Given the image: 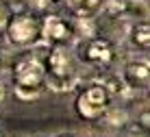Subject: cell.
<instances>
[{"label":"cell","mask_w":150,"mask_h":137,"mask_svg":"<svg viewBox=\"0 0 150 137\" xmlns=\"http://www.w3.org/2000/svg\"><path fill=\"white\" fill-rule=\"evenodd\" d=\"M79 63L70 46H50L44 61V87L57 94H68L79 83Z\"/></svg>","instance_id":"obj_1"},{"label":"cell","mask_w":150,"mask_h":137,"mask_svg":"<svg viewBox=\"0 0 150 137\" xmlns=\"http://www.w3.org/2000/svg\"><path fill=\"white\" fill-rule=\"evenodd\" d=\"M44 92V59L24 55L13 65V94L20 100H37Z\"/></svg>","instance_id":"obj_2"},{"label":"cell","mask_w":150,"mask_h":137,"mask_svg":"<svg viewBox=\"0 0 150 137\" xmlns=\"http://www.w3.org/2000/svg\"><path fill=\"white\" fill-rule=\"evenodd\" d=\"M4 35H7L9 44L18 46V48L35 46L41 39V24L30 15H15V18H9Z\"/></svg>","instance_id":"obj_3"},{"label":"cell","mask_w":150,"mask_h":137,"mask_svg":"<svg viewBox=\"0 0 150 137\" xmlns=\"http://www.w3.org/2000/svg\"><path fill=\"white\" fill-rule=\"evenodd\" d=\"M109 102H111L109 92L102 87V83H96V85H89L76 98V111H79V115L83 120L96 122L109 109Z\"/></svg>","instance_id":"obj_4"},{"label":"cell","mask_w":150,"mask_h":137,"mask_svg":"<svg viewBox=\"0 0 150 137\" xmlns=\"http://www.w3.org/2000/svg\"><path fill=\"white\" fill-rule=\"evenodd\" d=\"M113 57H115V50L109 39L96 37V35L89 39H79V59L87 65L102 70L113 63Z\"/></svg>","instance_id":"obj_5"},{"label":"cell","mask_w":150,"mask_h":137,"mask_svg":"<svg viewBox=\"0 0 150 137\" xmlns=\"http://www.w3.org/2000/svg\"><path fill=\"white\" fill-rule=\"evenodd\" d=\"M41 24V39L50 46H70L74 44V33H72V26L65 24L59 15L48 13L44 18Z\"/></svg>","instance_id":"obj_6"},{"label":"cell","mask_w":150,"mask_h":137,"mask_svg":"<svg viewBox=\"0 0 150 137\" xmlns=\"http://www.w3.org/2000/svg\"><path fill=\"white\" fill-rule=\"evenodd\" d=\"M122 81L126 89H148L150 85V61L131 59L122 70Z\"/></svg>","instance_id":"obj_7"},{"label":"cell","mask_w":150,"mask_h":137,"mask_svg":"<svg viewBox=\"0 0 150 137\" xmlns=\"http://www.w3.org/2000/svg\"><path fill=\"white\" fill-rule=\"evenodd\" d=\"M128 37H131V44L137 46V48H142V50L150 48V22H146V20L135 22L131 33H128Z\"/></svg>","instance_id":"obj_8"},{"label":"cell","mask_w":150,"mask_h":137,"mask_svg":"<svg viewBox=\"0 0 150 137\" xmlns=\"http://www.w3.org/2000/svg\"><path fill=\"white\" fill-rule=\"evenodd\" d=\"M150 9L146 0H124V13L122 18H133V20H148Z\"/></svg>","instance_id":"obj_9"},{"label":"cell","mask_w":150,"mask_h":137,"mask_svg":"<svg viewBox=\"0 0 150 137\" xmlns=\"http://www.w3.org/2000/svg\"><path fill=\"white\" fill-rule=\"evenodd\" d=\"M72 33H74V41L79 39H89L96 33V24L91 18H76L72 24Z\"/></svg>","instance_id":"obj_10"},{"label":"cell","mask_w":150,"mask_h":137,"mask_svg":"<svg viewBox=\"0 0 150 137\" xmlns=\"http://www.w3.org/2000/svg\"><path fill=\"white\" fill-rule=\"evenodd\" d=\"M105 7V0H81V4L74 9L76 18H91L94 20Z\"/></svg>","instance_id":"obj_11"},{"label":"cell","mask_w":150,"mask_h":137,"mask_svg":"<svg viewBox=\"0 0 150 137\" xmlns=\"http://www.w3.org/2000/svg\"><path fill=\"white\" fill-rule=\"evenodd\" d=\"M102 118H105L111 126H115V128H120V126H124V124L128 122V113L124 111L122 107H109Z\"/></svg>","instance_id":"obj_12"},{"label":"cell","mask_w":150,"mask_h":137,"mask_svg":"<svg viewBox=\"0 0 150 137\" xmlns=\"http://www.w3.org/2000/svg\"><path fill=\"white\" fill-rule=\"evenodd\" d=\"M102 87L109 92V96H120V94L126 92V85H124L122 76H107L102 81Z\"/></svg>","instance_id":"obj_13"},{"label":"cell","mask_w":150,"mask_h":137,"mask_svg":"<svg viewBox=\"0 0 150 137\" xmlns=\"http://www.w3.org/2000/svg\"><path fill=\"white\" fill-rule=\"evenodd\" d=\"M137 128H142L144 133L150 135V107L139 109V113H137Z\"/></svg>","instance_id":"obj_14"},{"label":"cell","mask_w":150,"mask_h":137,"mask_svg":"<svg viewBox=\"0 0 150 137\" xmlns=\"http://www.w3.org/2000/svg\"><path fill=\"white\" fill-rule=\"evenodd\" d=\"M7 22H9V9L4 7V2L0 0V33H4V28H7Z\"/></svg>","instance_id":"obj_15"},{"label":"cell","mask_w":150,"mask_h":137,"mask_svg":"<svg viewBox=\"0 0 150 137\" xmlns=\"http://www.w3.org/2000/svg\"><path fill=\"white\" fill-rule=\"evenodd\" d=\"M28 9H35V11H44L46 7L50 4V0H24Z\"/></svg>","instance_id":"obj_16"},{"label":"cell","mask_w":150,"mask_h":137,"mask_svg":"<svg viewBox=\"0 0 150 137\" xmlns=\"http://www.w3.org/2000/svg\"><path fill=\"white\" fill-rule=\"evenodd\" d=\"M59 4H65L68 9H72V11H74V9L81 4V0H59Z\"/></svg>","instance_id":"obj_17"},{"label":"cell","mask_w":150,"mask_h":137,"mask_svg":"<svg viewBox=\"0 0 150 137\" xmlns=\"http://www.w3.org/2000/svg\"><path fill=\"white\" fill-rule=\"evenodd\" d=\"M126 137H150V135H148V133H144L142 128H137V126H135L133 131H128V135H126Z\"/></svg>","instance_id":"obj_18"},{"label":"cell","mask_w":150,"mask_h":137,"mask_svg":"<svg viewBox=\"0 0 150 137\" xmlns=\"http://www.w3.org/2000/svg\"><path fill=\"white\" fill-rule=\"evenodd\" d=\"M4 100H7V85L0 81V107L4 104Z\"/></svg>","instance_id":"obj_19"},{"label":"cell","mask_w":150,"mask_h":137,"mask_svg":"<svg viewBox=\"0 0 150 137\" xmlns=\"http://www.w3.org/2000/svg\"><path fill=\"white\" fill-rule=\"evenodd\" d=\"M59 137H74V135H68V133H65V135H59Z\"/></svg>","instance_id":"obj_20"},{"label":"cell","mask_w":150,"mask_h":137,"mask_svg":"<svg viewBox=\"0 0 150 137\" xmlns=\"http://www.w3.org/2000/svg\"><path fill=\"white\" fill-rule=\"evenodd\" d=\"M0 137H4V135H2V131H0Z\"/></svg>","instance_id":"obj_21"},{"label":"cell","mask_w":150,"mask_h":137,"mask_svg":"<svg viewBox=\"0 0 150 137\" xmlns=\"http://www.w3.org/2000/svg\"><path fill=\"white\" fill-rule=\"evenodd\" d=\"M148 94H150V85H148Z\"/></svg>","instance_id":"obj_22"}]
</instances>
